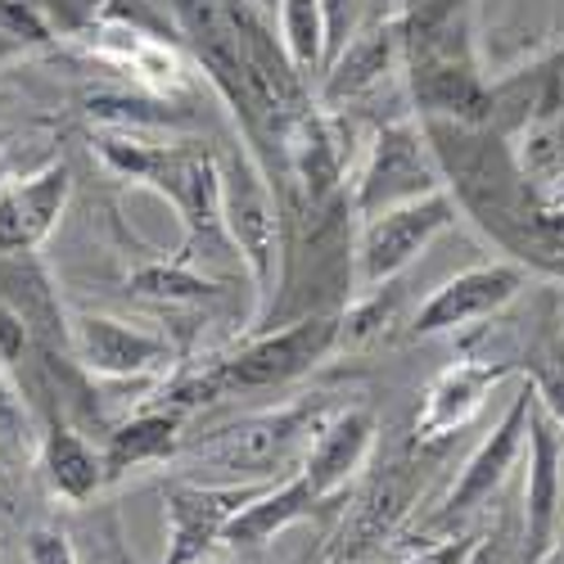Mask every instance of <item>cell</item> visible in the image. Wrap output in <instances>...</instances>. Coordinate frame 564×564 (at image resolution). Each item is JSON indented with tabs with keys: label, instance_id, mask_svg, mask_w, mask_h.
<instances>
[{
	"label": "cell",
	"instance_id": "cell-31",
	"mask_svg": "<svg viewBox=\"0 0 564 564\" xmlns=\"http://www.w3.org/2000/svg\"><path fill=\"white\" fill-rule=\"evenodd\" d=\"M321 19H325V68H330L339 59V51L352 41V32L361 28L357 23V0H321Z\"/></svg>",
	"mask_w": 564,
	"mask_h": 564
},
{
	"label": "cell",
	"instance_id": "cell-2",
	"mask_svg": "<svg viewBox=\"0 0 564 564\" xmlns=\"http://www.w3.org/2000/svg\"><path fill=\"white\" fill-rule=\"evenodd\" d=\"M344 344V312L339 307H321L299 321H290L285 330H258L249 344H240L230 357L208 361L204 370L185 375L167 389V411L185 415L199 402H217L226 393H262L294 384L299 375L316 370L325 357Z\"/></svg>",
	"mask_w": 564,
	"mask_h": 564
},
{
	"label": "cell",
	"instance_id": "cell-29",
	"mask_svg": "<svg viewBox=\"0 0 564 564\" xmlns=\"http://www.w3.org/2000/svg\"><path fill=\"white\" fill-rule=\"evenodd\" d=\"M32 6L41 10V19L55 32V41H64V36L77 41L82 32H90L109 14L113 0H32Z\"/></svg>",
	"mask_w": 564,
	"mask_h": 564
},
{
	"label": "cell",
	"instance_id": "cell-32",
	"mask_svg": "<svg viewBox=\"0 0 564 564\" xmlns=\"http://www.w3.org/2000/svg\"><path fill=\"white\" fill-rule=\"evenodd\" d=\"M28 564H77V551L64 529H32L28 533Z\"/></svg>",
	"mask_w": 564,
	"mask_h": 564
},
{
	"label": "cell",
	"instance_id": "cell-18",
	"mask_svg": "<svg viewBox=\"0 0 564 564\" xmlns=\"http://www.w3.org/2000/svg\"><path fill=\"white\" fill-rule=\"evenodd\" d=\"M82 45L96 59L131 73L145 90H154V96H163L172 105V96H185L191 90V77H185V64L181 55L172 51V41L154 36V32H140L131 23H113V19H100L90 32L77 36Z\"/></svg>",
	"mask_w": 564,
	"mask_h": 564
},
{
	"label": "cell",
	"instance_id": "cell-16",
	"mask_svg": "<svg viewBox=\"0 0 564 564\" xmlns=\"http://www.w3.org/2000/svg\"><path fill=\"white\" fill-rule=\"evenodd\" d=\"M73 361L96 380H145L172 361V344L127 321L86 312L73 316Z\"/></svg>",
	"mask_w": 564,
	"mask_h": 564
},
{
	"label": "cell",
	"instance_id": "cell-35",
	"mask_svg": "<svg viewBox=\"0 0 564 564\" xmlns=\"http://www.w3.org/2000/svg\"><path fill=\"white\" fill-rule=\"evenodd\" d=\"M542 564H564V524H560V538H555V546L546 551V560Z\"/></svg>",
	"mask_w": 564,
	"mask_h": 564
},
{
	"label": "cell",
	"instance_id": "cell-38",
	"mask_svg": "<svg viewBox=\"0 0 564 564\" xmlns=\"http://www.w3.org/2000/svg\"><path fill=\"white\" fill-rule=\"evenodd\" d=\"M0 185H6V167H0Z\"/></svg>",
	"mask_w": 564,
	"mask_h": 564
},
{
	"label": "cell",
	"instance_id": "cell-6",
	"mask_svg": "<svg viewBox=\"0 0 564 564\" xmlns=\"http://www.w3.org/2000/svg\"><path fill=\"white\" fill-rule=\"evenodd\" d=\"M221 163V221L230 245L240 249L253 290H258V316L275 299L280 280V240H285V213H280V195L267 176V167L253 159L249 145L230 150ZM253 316V321H258Z\"/></svg>",
	"mask_w": 564,
	"mask_h": 564
},
{
	"label": "cell",
	"instance_id": "cell-13",
	"mask_svg": "<svg viewBox=\"0 0 564 564\" xmlns=\"http://www.w3.org/2000/svg\"><path fill=\"white\" fill-rule=\"evenodd\" d=\"M564 510V430L560 420L538 402L529 411V484H524V551L529 564H542L560 538Z\"/></svg>",
	"mask_w": 564,
	"mask_h": 564
},
{
	"label": "cell",
	"instance_id": "cell-21",
	"mask_svg": "<svg viewBox=\"0 0 564 564\" xmlns=\"http://www.w3.org/2000/svg\"><path fill=\"white\" fill-rule=\"evenodd\" d=\"M325 506H339V497L316 492L312 479L299 469V475H290V479L271 484L267 492H258V497L226 524V538H221V542H230V546H262V542H271L275 533H285L290 524L321 514Z\"/></svg>",
	"mask_w": 564,
	"mask_h": 564
},
{
	"label": "cell",
	"instance_id": "cell-23",
	"mask_svg": "<svg viewBox=\"0 0 564 564\" xmlns=\"http://www.w3.org/2000/svg\"><path fill=\"white\" fill-rule=\"evenodd\" d=\"M41 475L45 484H51V492L68 506H86L90 497H96L109 475H105V452H96L82 430L64 425V420H55L51 430H41Z\"/></svg>",
	"mask_w": 564,
	"mask_h": 564
},
{
	"label": "cell",
	"instance_id": "cell-30",
	"mask_svg": "<svg viewBox=\"0 0 564 564\" xmlns=\"http://www.w3.org/2000/svg\"><path fill=\"white\" fill-rule=\"evenodd\" d=\"M469 564H529L524 551V510L506 514L492 533H479V546L469 555Z\"/></svg>",
	"mask_w": 564,
	"mask_h": 564
},
{
	"label": "cell",
	"instance_id": "cell-26",
	"mask_svg": "<svg viewBox=\"0 0 564 564\" xmlns=\"http://www.w3.org/2000/svg\"><path fill=\"white\" fill-rule=\"evenodd\" d=\"M131 290L145 294V299H163V303H199V299L217 294L221 285L208 280V275H195L185 262H167V267L154 262V267L131 275Z\"/></svg>",
	"mask_w": 564,
	"mask_h": 564
},
{
	"label": "cell",
	"instance_id": "cell-36",
	"mask_svg": "<svg viewBox=\"0 0 564 564\" xmlns=\"http://www.w3.org/2000/svg\"><path fill=\"white\" fill-rule=\"evenodd\" d=\"M425 6H434V0H398V14L406 19V14H415V10H425Z\"/></svg>",
	"mask_w": 564,
	"mask_h": 564
},
{
	"label": "cell",
	"instance_id": "cell-10",
	"mask_svg": "<svg viewBox=\"0 0 564 564\" xmlns=\"http://www.w3.org/2000/svg\"><path fill=\"white\" fill-rule=\"evenodd\" d=\"M529 411H533V384L524 380L520 393L510 398V406L501 411V420L484 434V443L465 456L456 484L447 488V497L438 501L430 529H452L460 520H469L510 475V465L520 460V452L529 447Z\"/></svg>",
	"mask_w": 564,
	"mask_h": 564
},
{
	"label": "cell",
	"instance_id": "cell-12",
	"mask_svg": "<svg viewBox=\"0 0 564 564\" xmlns=\"http://www.w3.org/2000/svg\"><path fill=\"white\" fill-rule=\"evenodd\" d=\"M524 267L520 262H484V267H469L420 303L415 321H411V335L430 339V335H452V330H465V325L475 321H488L497 316L506 303L520 299L524 290Z\"/></svg>",
	"mask_w": 564,
	"mask_h": 564
},
{
	"label": "cell",
	"instance_id": "cell-9",
	"mask_svg": "<svg viewBox=\"0 0 564 564\" xmlns=\"http://www.w3.org/2000/svg\"><path fill=\"white\" fill-rule=\"evenodd\" d=\"M425 456H398L389 469H380L344 514V529L330 546V564H370L375 551H384L398 538L402 520L425 492Z\"/></svg>",
	"mask_w": 564,
	"mask_h": 564
},
{
	"label": "cell",
	"instance_id": "cell-22",
	"mask_svg": "<svg viewBox=\"0 0 564 564\" xmlns=\"http://www.w3.org/2000/svg\"><path fill=\"white\" fill-rule=\"evenodd\" d=\"M181 425H185V415H176L167 406H145V411H135L131 420H122V425H113L109 443H105V475H109V484L131 475V469H140V465L176 460L185 452Z\"/></svg>",
	"mask_w": 564,
	"mask_h": 564
},
{
	"label": "cell",
	"instance_id": "cell-14",
	"mask_svg": "<svg viewBox=\"0 0 564 564\" xmlns=\"http://www.w3.org/2000/svg\"><path fill=\"white\" fill-rule=\"evenodd\" d=\"M514 375V361H492V357H465V361H452L443 366L430 389H425V402H420V415H415V443L420 447H443L447 438H456L469 420H475L492 389Z\"/></svg>",
	"mask_w": 564,
	"mask_h": 564
},
{
	"label": "cell",
	"instance_id": "cell-5",
	"mask_svg": "<svg viewBox=\"0 0 564 564\" xmlns=\"http://www.w3.org/2000/svg\"><path fill=\"white\" fill-rule=\"evenodd\" d=\"M330 415H335V406L325 398H316V402L303 398L290 406L235 420V425L208 434L204 443L185 447V456H191V465L217 475V484H271L275 469L307 456V447L316 443L321 425Z\"/></svg>",
	"mask_w": 564,
	"mask_h": 564
},
{
	"label": "cell",
	"instance_id": "cell-3",
	"mask_svg": "<svg viewBox=\"0 0 564 564\" xmlns=\"http://www.w3.org/2000/svg\"><path fill=\"white\" fill-rule=\"evenodd\" d=\"M96 150L109 172L135 185H150V191H159L176 208V217L185 221V235H191V249L221 245V240L230 245L226 221H221V163L204 145H191V140L154 145L140 131L118 127L96 140Z\"/></svg>",
	"mask_w": 564,
	"mask_h": 564
},
{
	"label": "cell",
	"instance_id": "cell-34",
	"mask_svg": "<svg viewBox=\"0 0 564 564\" xmlns=\"http://www.w3.org/2000/svg\"><path fill=\"white\" fill-rule=\"evenodd\" d=\"M533 185H538L542 208H546V213H555V217H564V167H560V172H551L546 181H533Z\"/></svg>",
	"mask_w": 564,
	"mask_h": 564
},
{
	"label": "cell",
	"instance_id": "cell-33",
	"mask_svg": "<svg viewBox=\"0 0 564 564\" xmlns=\"http://www.w3.org/2000/svg\"><path fill=\"white\" fill-rule=\"evenodd\" d=\"M475 546H479V533H452V538H443L438 546L415 551V555L402 560V564H469Z\"/></svg>",
	"mask_w": 564,
	"mask_h": 564
},
{
	"label": "cell",
	"instance_id": "cell-24",
	"mask_svg": "<svg viewBox=\"0 0 564 564\" xmlns=\"http://www.w3.org/2000/svg\"><path fill=\"white\" fill-rule=\"evenodd\" d=\"M514 370L533 384L538 402L560 420V430H564V321L555 312L533 330V339H529L524 357L514 361Z\"/></svg>",
	"mask_w": 564,
	"mask_h": 564
},
{
	"label": "cell",
	"instance_id": "cell-1",
	"mask_svg": "<svg viewBox=\"0 0 564 564\" xmlns=\"http://www.w3.org/2000/svg\"><path fill=\"white\" fill-rule=\"evenodd\" d=\"M456 208L524 271L564 280V217L546 213L538 185L514 159V140L447 118H420Z\"/></svg>",
	"mask_w": 564,
	"mask_h": 564
},
{
	"label": "cell",
	"instance_id": "cell-25",
	"mask_svg": "<svg viewBox=\"0 0 564 564\" xmlns=\"http://www.w3.org/2000/svg\"><path fill=\"white\" fill-rule=\"evenodd\" d=\"M280 41L294 59V68L312 82H321L325 68V19L321 0H280Z\"/></svg>",
	"mask_w": 564,
	"mask_h": 564
},
{
	"label": "cell",
	"instance_id": "cell-20",
	"mask_svg": "<svg viewBox=\"0 0 564 564\" xmlns=\"http://www.w3.org/2000/svg\"><path fill=\"white\" fill-rule=\"evenodd\" d=\"M370 452H375V411L370 406H344L321 425V434L307 447L299 469L312 479L316 492L344 497L348 484L366 469Z\"/></svg>",
	"mask_w": 564,
	"mask_h": 564
},
{
	"label": "cell",
	"instance_id": "cell-28",
	"mask_svg": "<svg viewBox=\"0 0 564 564\" xmlns=\"http://www.w3.org/2000/svg\"><path fill=\"white\" fill-rule=\"evenodd\" d=\"M51 41L55 32L45 28L32 0H0V64L23 51H36V45H51Z\"/></svg>",
	"mask_w": 564,
	"mask_h": 564
},
{
	"label": "cell",
	"instance_id": "cell-37",
	"mask_svg": "<svg viewBox=\"0 0 564 564\" xmlns=\"http://www.w3.org/2000/svg\"><path fill=\"white\" fill-rule=\"evenodd\" d=\"M6 469H10V465H6V460H0V484H6Z\"/></svg>",
	"mask_w": 564,
	"mask_h": 564
},
{
	"label": "cell",
	"instance_id": "cell-8",
	"mask_svg": "<svg viewBox=\"0 0 564 564\" xmlns=\"http://www.w3.org/2000/svg\"><path fill=\"white\" fill-rule=\"evenodd\" d=\"M456 199L447 191H434L415 204L389 208L380 217H366L352 245V285L361 294H375L380 285H393V280L425 253L438 235L456 221Z\"/></svg>",
	"mask_w": 564,
	"mask_h": 564
},
{
	"label": "cell",
	"instance_id": "cell-17",
	"mask_svg": "<svg viewBox=\"0 0 564 564\" xmlns=\"http://www.w3.org/2000/svg\"><path fill=\"white\" fill-rule=\"evenodd\" d=\"M398 64H402V19H398V10H380L352 32L339 59L321 73L316 105L344 109L348 100H361L366 90L380 86Z\"/></svg>",
	"mask_w": 564,
	"mask_h": 564
},
{
	"label": "cell",
	"instance_id": "cell-11",
	"mask_svg": "<svg viewBox=\"0 0 564 564\" xmlns=\"http://www.w3.org/2000/svg\"><path fill=\"white\" fill-rule=\"evenodd\" d=\"M271 484H195V479H176L163 492L167 546H163L159 564H204V555L226 538V524L258 492H267Z\"/></svg>",
	"mask_w": 564,
	"mask_h": 564
},
{
	"label": "cell",
	"instance_id": "cell-19",
	"mask_svg": "<svg viewBox=\"0 0 564 564\" xmlns=\"http://www.w3.org/2000/svg\"><path fill=\"white\" fill-rule=\"evenodd\" d=\"M73 195V172L64 163H51L32 172L28 181L10 185L0 195V258L6 253H36L41 240L59 226Z\"/></svg>",
	"mask_w": 564,
	"mask_h": 564
},
{
	"label": "cell",
	"instance_id": "cell-4",
	"mask_svg": "<svg viewBox=\"0 0 564 564\" xmlns=\"http://www.w3.org/2000/svg\"><path fill=\"white\" fill-rule=\"evenodd\" d=\"M402 68L411 86L415 118H447L488 127L492 118V86L484 82L475 51H469L465 10L443 19H402Z\"/></svg>",
	"mask_w": 564,
	"mask_h": 564
},
{
	"label": "cell",
	"instance_id": "cell-27",
	"mask_svg": "<svg viewBox=\"0 0 564 564\" xmlns=\"http://www.w3.org/2000/svg\"><path fill=\"white\" fill-rule=\"evenodd\" d=\"M41 452V430L32 420V406L23 402V393L0 375V460L19 465L28 456Z\"/></svg>",
	"mask_w": 564,
	"mask_h": 564
},
{
	"label": "cell",
	"instance_id": "cell-7",
	"mask_svg": "<svg viewBox=\"0 0 564 564\" xmlns=\"http://www.w3.org/2000/svg\"><path fill=\"white\" fill-rule=\"evenodd\" d=\"M434 191H447V185H443V167L430 150V135L420 127V118H402V122H389L375 131L348 199H352V217L366 221L389 208L425 199Z\"/></svg>",
	"mask_w": 564,
	"mask_h": 564
},
{
	"label": "cell",
	"instance_id": "cell-15",
	"mask_svg": "<svg viewBox=\"0 0 564 564\" xmlns=\"http://www.w3.org/2000/svg\"><path fill=\"white\" fill-rule=\"evenodd\" d=\"M0 303L23 325L36 357L73 361V321L59 303V290L36 253H6L0 258Z\"/></svg>",
	"mask_w": 564,
	"mask_h": 564
}]
</instances>
